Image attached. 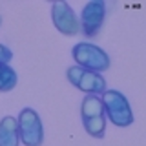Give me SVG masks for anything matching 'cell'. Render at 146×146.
I'll list each match as a JSON object with an SVG mask.
<instances>
[{"mask_svg": "<svg viewBox=\"0 0 146 146\" xmlns=\"http://www.w3.org/2000/svg\"><path fill=\"white\" fill-rule=\"evenodd\" d=\"M80 119L86 133L102 139L106 133V115H104V106L99 95H86L80 104Z\"/></svg>", "mask_w": 146, "mask_h": 146, "instance_id": "6da1fadb", "label": "cell"}, {"mask_svg": "<svg viewBox=\"0 0 146 146\" xmlns=\"http://www.w3.org/2000/svg\"><path fill=\"white\" fill-rule=\"evenodd\" d=\"M102 106H104V115L106 119L113 122L119 128H126L133 122V111L128 102V99L117 90H106L102 93Z\"/></svg>", "mask_w": 146, "mask_h": 146, "instance_id": "7a4b0ae2", "label": "cell"}, {"mask_svg": "<svg viewBox=\"0 0 146 146\" xmlns=\"http://www.w3.org/2000/svg\"><path fill=\"white\" fill-rule=\"evenodd\" d=\"M71 55L75 58L77 66L84 68L88 71H95V73H102L110 68V55L104 51L102 48L95 44H88V42H79L73 46Z\"/></svg>", "mask_w": 146, "mask_h": 146, "instance_id": "3957f363", "label": "cell"}, {"mask_svg": "<svg viewBox=\"0 0 146 146\" xmlns=\"http://www.w3.org/2000/svg\"><path fill=\"white\" fill-rule=\"evenodd\" d=\"M18 137L24 146H42L44 144V126L38 113L33 108H24L17 117Z\"/></svg>", "mask_w": 146, "mask_h": 146, "instance_id": "277c9868", "label": "cell"}, {"mask_svg": "<svg viewBox=\"0 0 146 146\" xmlns=\"http://www.w3.org/2000/svg\"><path fill=\"white\" fill-rule=\"evenodd\" d=\"M66 77L77 90L84 91L86 95H102L106 91V80L100 73L88 71L80 66H70L66 71Z\"/></svg>", "mask_w": 146, "mask_h": 146, "instance_id": "5b68a950", "label": "cell"}, {"mask_svg": "<svg viewBox=\"0 0 146 146\" xmlns=\"http://www.w3.org/2000/svg\"><path fill=\"white\" fill-rule=\"evenodd\" d=\"M106 18V4L102 0H91L82 7L80 13V31L86 36H97Z\"/></svg>", "mask_w": 146, "mask_h": 146, "instance_id": "8992f818", "label": "cell"}, {"mask_svg": "<svg viewBox=\"0 0 146 146\" xmlns=\"http://www.w3.org/2000/svg\"><path fill=\"white\" fill-rule=\"evenodd\" d=\"M51 20L53 26L58 29V33L73 36L80 31V24H79V17L75 15L73 7L68 2H53L51 4Z\"/></svg>", "mask_w": 146, "mask_h": 146, "instance_id": "52a82bcc", "label": "cell"}, {"mask_svg": "<svg viewBox=\"0 0 146 146\" xmlns=\"http://www.w3.org/2000/svg\"><path fill=\"white\" fill-rule=\"evenodd\" d=\"M20 137H18V126L17 117L6 115L0 121V146H18Z\"/></svg>", "mask_w": 146, "mask_h": 146, "instance_id": "ba28073f", "label": "cell"}, {"mask_svg": "<svg viewBox=\"0 0 146 146\" xmlns=\"http://www.w3.org/2000/svg\"><path fill=\"white\" fill-rule=\"evenodd\" d=\"M18 82V75L9 64L0 62V91H11Z\"/></svg>", "mask_w": 146, "mask_h": 146, "instance_id": "9c48e42d", "label": "cell"}, {"mask_svg": "<svg viewBox=\"0 0 146 146\" xmlns=\"http://www.w3.org/2000/svg\"><path fill=\"white\" fill-rule=\"evenodd\" d=\"M11 58H13V51L7 48V46L0 44V62H2V64H9Z\"/></svg>", "mask_w": 146, "mask_h": 146, "instance_id": "30bf717a", "label": "cell"}, {"mask_svg": "<svg viewBox=\"0 0 146 146\" xmlns=\"http://www.w3.org/2000/svg\"><path fill=\"white\" fill-rule=\"evenodd\" d=\"M0 24H2V17H0Z\"/></svg>", "mask_w": 146, "mask_h": 146, "instance_id": "8fae6325", "label": "cell"}]
</instances>
